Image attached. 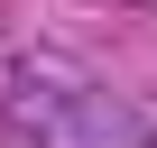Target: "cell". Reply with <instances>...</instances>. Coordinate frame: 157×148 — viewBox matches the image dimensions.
<instances>
[{
	"instance_id": "6da1fadb",
	"label": "cell",
	"mask_w": 157,
	"mask_h": 148,
	"mask_svg": "<svg viewBox=\"0 0 157 148\" xmlns=\"http://www.w3.org/2000/svg\"><path fill=\"white\" fill-rule=\"evenodd\" d=\"M10 111L37 148H157V120L102 84H83L74 65H19L10 74Z\"/></svg>"
}]
</instances>
